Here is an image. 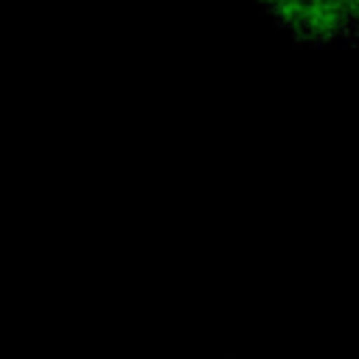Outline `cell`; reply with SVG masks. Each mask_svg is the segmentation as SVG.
<instances>
[{
	"mask_svg": "<svg viewBox=\"0 0 359 359\" xmlns=\"http://www.w3.org/2000/svg\"><path fill=\"white\" fill-rule=\"evenodd\" d=\"M275 25L309 48L353 45L348 0H255Z\"/></svg>",
	"mask_w": 359,
	"mask_h": 359,
	"instance_id": "obj_1",
	"label": "cell"
},
{
	"mask_svg": "<svg viewBox=\"0 0 359 359\" xmlns=\"http://www.w3.org/2000/svg\"><path fill=\"white\" fill-rule=\"evenodd\" d=\"M348 11H351V25H353V45L359 48V0H348Z\"/></svg>",
	"mask_w": 359,
	"mask_h": 359,
	"instance_id": "obj_2",
	"label": "cell"
}]
</instances>
